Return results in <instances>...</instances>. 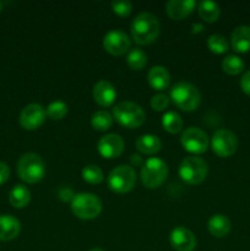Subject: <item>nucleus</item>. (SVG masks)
I'll use <instances>...</instances> for the list:
<instances>
[{"label":"nucleus","mask_w":250,"mask_h":251,"mask_svg":"<svg viewBox=\"0 0 250 251\" xmlns=\"http://www.w3.org/2000/svg\"><path fill=\"white\" fill-rule=\"evenodd\" d=\"M130 31L135 43L140 46H149L158 38L161 26L158 19L153 14L141 12L134 19Z\"/></svg>","instance_id":"1"},{"label":"nucleus","mask_w":250,"mask_h":251,"mask_svg":"<svg viewBox=\"0 0 250 251\" xmlns=\"http://www.w3.org/2000/svg\"><path fill=\"white\" fill-rule=\"evenodd\" d=\"M16 171L22 181L27 184H36L46 176V164L38 154L28 152L19 158Z\"/></svg>","instance_id":"2"},{"label":"nucleus","mask_w":250,"mask_h":251,"mask_svg":"<svg viewBox=\"0 0 250 251\" xmlns=\"http://www.w3.org/2000/svg\"><path fill=\"white\" fill-rule=\"evenodd\" d=\"M171 100L179 109L184 112H194L201 103V93L196 86L190 82L175 83L171 90Z\"/></svg>","instance_id":"3"},{"label":"nucleus","mask_w":250,"mask_h":251,"mask_svg":"<svg viewBox=\"0 0 250 251\" xmlns=\"http://www.w3.org/2000/svg\"><path fill=\"white\" fill-rule=\"evenodd\" d=\"M113 119L122 126L127 129H136L140 127L145 123L146 115L144 109L139 104L134 102H120L113 108Z\"/></svg>","instance_id":"4"},{"label":"nucleus","mask_w":250,"mask_h":251,"mask_svg":"<svg viewBox=\"0 0 250 251\" xmlns=\"http://www.w3.org/2000/svg\"><path fill=\"white\" fill-rule=\"evenodd\" d=\"M179 176L189 185H199L206 179L208 166L202 158L195 156L185 157L179 164Z\"/></svg>","instance_id":"5"},{"label":"nucleus","mask_w":250,"mask_h":251,"mask_svg":"<svg viewBox=\"0 0 250 251\" xmlns=\"http://www.w3.org/2000/svg\"><path fill=\"white\" fill-rule=\"evenodd\" d=\"M168 164L161 158L152 157L141 167V181L146 188L157 189L166 181L168 176Z\"/></svg>","instance_id":"6"},{"label":"nucleus","mask_w":250,"mask_h":251,"mask_svg":"<svg viewBox=\"0 0 250 251\" xmlns=\"http://www.w3.org/2000/svg\"><path fill=\"white\" fill-rule=\"evenodd\" d=\"M71 211L80 220H95L102 212V202L95 194L80 193L71 201Z\"/></svg>","instance_id":"7"},{"label":"nucleus","mask_w":250,"mask_h":251,"mask_svg":"<svg viewBox=\"0 0 250 251\" xmlns=\"http://www.w3.org/2000/svg\"><path fill=\"white\" fill-rule=\"evenodd\" d=\"M108 186L115 194H126L132 190L136 183V173L131 166L120 164L108 176Z\"/></svg>","instance_id":"8"},{"label":"nucleus","mask_w":250,"mask_h":251,"mask_svg":"<svg viewBox=\"0 0 250 251\" xmlns=\"http://www.w3.org/2000/svg\"><path fill=\"white\" fill-rule=\"evenodd\" d=\"M211 149L221 158L233 156L238 149L237 135L227 129L217 130L211 139Z\"/></svg>","instance_id":"9"},{"label":"nucleus","mask_w":250,"mask_h":251,"mask_svg":"<svg viewBox=\"0 0 250 251\" xmlns=\"http://www.w3.org/2000/svg\"><path fill=\"white\" fill-rule=\"evenodd\" d=\"M180 144L185 151L194 154H201L207 151L210 141L203 130L191 126L183 131L180 136Z\"/></svg>","instance_id":"10"},{"label":"nucleus","mask_w":250,"mask_h":251,"mask_svg":"<svg viewBox=\"0 0 250 251\" xmlns=\"http://www.w3.org/2000/svg\"><path fill=\"white\" fill-rule=\"evenodd\" d=\"M46 119L47 110L44 109L43 105L38 104V103H31L22 109L19 122L22 129L32 131V130H36L42 126Z\"/></svg>","instance_id":"11"},{"label":"nucleus","mask_w":250,"mask_h":251,"mask_svg":"<svg viewBox=\"0 0 250 251\" xmlns=\"http://www.w3.org/2000/svg\"><path fill=\"white\" fill-rule=\"evenodd\" d=\"M130 47H131V41L129 36L120 29H113L103 37V48L112 55H123L130 50Z\"/></svg>","instance_id":"12"},{"label":"nucleus","mask_w":250,"mask_h":251,"mask_svg":"<svg viewBox=\"0 0 250 251\" xmlns=\"http://www.w3.org/2000/svg\"><path fill=\"white\" fill-rule=\"evenodd\" d=\"M98 153L105 159H114L124 152V141L118 134H107L98 141Z\"/></svg>","instance_id":"13"},{"label":"nucleus","mask_w":250,"mask_h":251,"mask_svg":"<svg viewBox=\"0 0 250 251\" xmlns=\"http://www.w3.org/2000/svg\"><path fill=\"white\" fill-rule=\"evenodd\" d=\"M169 243L175 251H194L196 248V237L185 227H175L169 234Z\"/></svg>","instance_id":"14"},{"label":"nucleus","mask_w":250,"mask_h":251,"mask_svg":"<svg viewBox=\"0 0 250 251\" xmlns=\"http://www.w3.org/2000/svg\"><path fill=\"white\" fill-rule=\"evenodd\" d=\"M93 100L100 107H110L117 100V90L109 81L100 80L93 86Z\"/></svg>","instance_id":"15"},{"label":"nucleus","mask_w":250,"mask_h":251,"mask_svg":"<svg viewBox=\"0 0 250 251\" xmlns=\"http://www.w3.org/2000/svg\"><path fill=\"white\" fill-rule=\"evenodd\" d=\"M195 6V0H169L166 4V11L172 20L179 21L188 17Z\"/></svg>","instance_id":"16"},{"label":"nucleus","mask_w":250,"mask_h":251,"mask_svg":"<svg viewBox=\"0 0 250 251\" xmlns=\"http://www.w3.org/2000/svg\"><path fill=\"white\" fill-rule=\"evenodd\" d=\"M230 46L237 53L250 51V26L242 25L235 27L230 34Z\"/></svg>","instance_id":"17"},{"label":"nucleus","mask_w":250,"mask_h":251,"mask_svg":"<svg viewBox=\"0 0 250 251\" xmlns=\"http://www.w3.org/2000/svg\"><path fill=\"white\" fill-rule=\"evenodd\" d=\"M21 232V223L11 215L0 216V240L10 242L19 237Z\"/></svg>","instance_id":"18"},{"label":"nucleus","mask_w":250,"mask_h":251,"mask_svg":"<svg viewBox=\"0 0 250 251\" xmlns=\"http://www.w3.org/2000/svg\"><path fill=\"white\" fill-rule=\"evenodd\" d=\"M150 86L156 91H164L171 85V74L164 66H152L147 74Z\"/></svg>","instance_id":"19"},{"label":"nucleus","mask_w":250,"mask_h":251,"mask_svg":"<svg viewBox=\"0 0 250 251\" xmlns=\"http://www.w3.org/2000/svg\"><path fill=\"white\" fill-rule=\"evenodd\" d=\"M207 228L211 235L216 238H223L230 232L232 225H230V221L227 216L218 213V215L212 216L208 220Z\"/></svg>","instance_id":"20"},{"label":"nucleus","mask_w":250,"mask_h":251,"mask_svg":"<svg viewBox=\"0 0 250 251\" xmlns=\"http://www.w3.org/2000/svg\"><path fill=\"white\" fill-rule=\"evenodd\" d=\"M135 146H136V149L141 153L151 156V154L159 152V150L162 147V142L156 135L145 134L137 137L136 141H135Z\"/></svg>","instance_id":"21"},{"label":"nucleus","mask_w":250,"mask_h":251,"mask_svg":"<svg viewBox=\"0 0 250 251\" xmlns=\"http://www.w3.org/2000/svg\"><path fill=\"white\" fill-rule=\"evenodd\" d=\"M31 201V191L22 184H17L10 190L9 202L15 208H24Z\"/></svg>","instance_id":"22"},{"label":"nucleus","mask_w":250,"mask_h":251,"mask_svg":"<svg viewBox=\"0 0 250 251\" xmlns=\"http://www.w3.org/2000/svg\"><path fill=\"white\" fill-rule=\"evenodd\" d=\"M198 11L201 19L208 24L217 21L221 15V9L217 2L210 1V0H202L199 2Z\"/></svg>","instance_id":"23"},{"label":"nucleus","mask_w":250,"mask_h":251,"mask_svg":"<svg viewBox=\"0 0 250 251\" xmlns=\"http://www.w3.org/2000/svg\"><path fill=\"white\" fill-rule=\"evenodd\" d=\"M162 126L169 134H178L183 130V119L176 112H167L162 117Z\"/></svg>","instance_id":"24"},{"label":"nucleus","mask_w":250,"mask_h":251,"mask_svg":"<svg viewBox=\"0 0 250 251\" xmlns=\"http://www.w3.org/2000/svg\"><path fill=\"white\" fill-rule=\"evenodd\" d=\"M113 115L107 110H98L91 118V125L97 131H107L113 125Z\"/></svg>","instance_id":"25"},{"label":"nucleus","mask_w":250,"mask_h":251,"mask_svg":"<svg viewBox=\"0 0 250 251\" xmlns=\"http://www.w3.org/2000/svg\"><path fill=\"white\" fill-rule=\"evenodd\" d=\"M245 69V64L238 55H227L222 60V70L228 75H238Z\"/></svg>","instance_id":"26"},{"label":"nucleus","mask_w":250,"mask_h":251,"mask_svg":"<svg viewBox=\"0 0 250 251\" xmlns=\"http://www.w3.org/2000/svg\"><path fill=\"white\" fill-rule=\"evenodd\" d=\"M81 176L86 183L92 184V185H97L104 180V174H103L102 169L96 164H88V166L83 167Z\"/></svg>","instance_id":"27"},{"label":"nucleus","mask_w":250,"mask_h":251,"mask_svg":"<svg viewBox=\"0 0 250 251\" xmlns=\"http://www.w3.org/2000/svg\"><path fill=\"white\" fill-rule=\"evenodd\" d=\"M126 63L132 70H141L147 64L146 53L140 48L130 49L129 54L126 56Z\"/></svg>","instance_id":"28"},{"label":"nucleus","mask_w":250,"mask_h":251,"mask_svg":"<svg viewBox=\"0 0 250 251\" xmlns=\"http://www.w3.org/2000/svg\"><path fill=\"white\" fill-rule=\"evenodd\" d=\"M207 47L212 53L215 54H223L227 53L229 49L227 38L222 34H211L207 38Z\"/></svg>","instance_id":"29"},{"label":"nucleus","mask_w":250,"mask_h":251,"mask_svg":"<svg viewBox=\"0 0 250 251\" xmlns=\"http://www.w3.org/2000/svg\"><path fill=\"white\" fill-rule=\"evenodd\" d=\"M68 112V104L63 100H54L47 107V117L51 120H61Z\"/></svg>","instance_id":"30"},{"label":"nucleus","mask_w":250,"mask_h":251,"mask_svg":"<svg viewBox=\"0 0 250 251\" xmlns=\"http://www.w3.org/2000/svg\"><path fill=\"white\" fill-rule=\"evenodd\" d=\"M112 10L114 14L119 15L122 17H126L132 11V2L127 0H120V1L112 2Z\"/></svg>","instance_id":"31"},{"label":"nucleus","mask_w":250,"mask_h":251,"mask_svg":"<svg viewBox=\"0 0 250 251\" xmlns=\"http://www.w3.org/2000/svg\"><path fill=\"white\" fill-rule=\"evenodd\" d=\"M169 105V97L164 93H158V95H154L151 98V107L152 109L156 110V112H163L168 108Z\"/></svg>","instance_id":"32"},{"label":"nucleus","mask_w":250,"mask_h":251,"mask_svg":"<svg viewBox=\"0 0 250 251\" xmlns=\"http://www.w3.org/2000/svg\"><path fill=\"white\" fill-rule=\"evenodd\" d=\"M240 88L245 95L250 96V70L245 71L240 78Z\"/></svg>","instance_id":"33"},{"label":"nucleus","mask_w":250,"mask_h":251,"mask_svg":"<svg viewBox=\"0 0 250 251\" xmlns=\"http://www.w3.org/2000/svg\"><path fill=\"white\" fill-rule=\"evenodd\" d=\"M74 198H75V194H74V191L70 188H61L59 190V199L63 202H71Z\"/></svg>","instance_id":"34"},{"label":"nucleus","mask_w":250,"mask_h":251,"mask_svg":"<svg viewBox=\"0 0 250 251\" xmlns=\"http://www.w3.org/2000/svg\"><path fill=\"white\" fill-rule=\"evenodd\" d=\"M10 178V168L6 163L0 162V185L6 183Z\"/></svg>","instance_id":"35"},{"label":"nucleus","mask_w":250,"mask_h":251,"mask_svg":"<svg viewBox=\"0 0 250 251\" xmlns=\"http://www.w3.org/2000/svg\"><path fill=\"white\" fill-rule=\"evenodd\" d=\"M130 161H131L132 167H140V166H144V159L140 154H131L130 157Z\"/></svg>","instance_id":"36"},{"label":"nucleus","mask_w":250,"mask_h":251,"mask_svg":"<svg viewBox=\"0 0 250 251\" xmlns=\"http://www.w3.org/2000/svg\"><path fill=\"white\" fill-rule=\"evenodd\" d=\"M90 251H104V250L100 249V248H95V249H92V250H90Z\"/></svg>","instance_id":"37"},{"label":"nucleus","mask_w":250,"mask_h":251,"mask_svg":"<svg viewBox=\"0 0 250 251\" xmlns=\"http://www.w3.org/2000/svg\"><path fill=\"white\" fill-rule=\"evenodd\" d=\"M2 6H4V4H2V2L0 1V12H1V10H2Z\"/></svg>","instance_id":"38"}]
</instances>
